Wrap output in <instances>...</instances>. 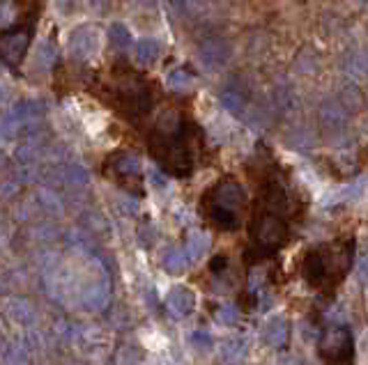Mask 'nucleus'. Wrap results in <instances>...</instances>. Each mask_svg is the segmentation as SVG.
Wrapping results in <instances>:
<instances>
[{
	"mask_svg": "<svg viewBox=\"0 0 368 365\" xmlns=\"http://www.w3.org/2000/svg\"><path fill=\"white\" fill-rule=\"evenodd\" d=\"M159 53H161L159 41L150 39V37L139 39V41H136V46H134V58H136V62H139L141 67L154 65V62L159 60Z\"/></svg>",
	"mask_w": 368,
	"mask_h": 365,
	"instance_id": "8",
	"label": "nucleus"
},
{
	"mask_svg": "<svg viewBox=\"0 0 368 365\" xmlns=\"http://www.w3.org/2000/svg\"><path fill=\"white\" fill-rule=\"evenodd\" d=\"M67 48H70L74 60H90V58H94L97 51H99V34H97V30L90 28V25L76 28V30L70 34Z\"/></svg>",
	"mask_w": 368,
	"mask_h": 365,
	"instance_id": "7",
	"label": "nucleus"
},
{
	"mask_svg": "<svg viewBox=\"0 0 368 365\" xmlns=\"http://www.w3.org/2000/svg\"><path fill=\"white\" fill-rule=\"evenodd\" d=\"M115 103H118V108L125 115L139 117V115H145V113H150V110H152L154 99H152V92H150V87L143 85V83H125V85L118 87V94H115ZM115 103H113V106H115Z\"/></svg>",
	"mask_w": 368,
	"mask_h": 365,
	"instance_id": "5",
	"label": "nucleus"
},
{
	"mask_svg": "<svg viewBox=\"0 0 368 365\" xmlns=\"http://www.w3.org/2000/svg\"><path fill=\"white\" fill-rule=\"evenodd\" d=\"M32 39V25H17L0 32V62L19 67Z\"/></svg>",
	"mask_w": 368,
	"mask_h": 365,
	"instance_id": "4",
	"label": "nucleus"
},
{
	"mask_svg": "<svg viewBox=\"0 0 368 365\" xmlns=\"http://www.w3.org/2000/svg\"><path fill=\"white\" fill-rule=\"evenodd\" d=\"M106 170H111L113 179H118L122 186L134 189V182L141 179V161L136 154H127V152H118L111 154L106 161Z\"/></svg>",
	"mask_w": 368,
	"mask_h": 365,
	"instance_id": "6",
	"label": "nucleus"
},
{
	"mask_svg": "<svg viewBox=\"0 0 368 365\" xmlns=\"http://www.w3.org/2000/svg\"><path fill=\"white\" fill-rule=\"evenodd\" d=\"M244 205V193L233 179H221L212 191L203 198L205 218L219 230H235L240 225V207Z\"/></svg>",
	"mask_w": 368,
	"mask_h": 365,
	"instance_id": "2",
	"label": "nucleus"
},
{
	"mask_svg": "<svg viewBox=\"0 0 368 365\" xmlns=\"http://www.w3.org/2000/svg\"><path fill=\"white\" fill-rule=\"evenodd\" d=\"M325 365H354V340L347 328H334L320 344Z\"/></svg>",
	"mask_w": 368,
	"mask_h": 365,
	"instance_id": "3",
	"label": "nucleus"
},
{
	"mask_svg": "<svg viewBox=\"0 0 368 365\" xmlns=\"http://www.w3.org/2000/svg\"><path fill=\"white\" fill-rule=\"evenodd\" d=\"M53 58H56V48H53L51 44H46L39 48V62H44V65H51Z\"/></svg>",
	"mask_w": 368,
	"mask_h": 365,
	"instance_id": "11",
	"label": "nucleus"
},
{
	"mask_svg": "<svg viewBox=\"0 0 368 365\" xmlns=\"http://www.w3.org/2000/svg\"><path fill=\"white\" fill-rule=\"evenodd\" d=\"M354 260V241L338 239L311 248L302 260L304 280L313 292L331 296L345 280Z\"/></svg>",
	"mask_w": 368,
	"mask_h": 365,
	"instance_id": "1",
	"label": "nucleus"
},
{
	"mask_svg": "<svg viewBox=\"0 0 368 365\" xmlns=\"http://www.w3.org/2000/svg\"><path fill=\"white\" fill-rule=\"evenodd\" d=\"M108 41H111L115 51H125V48L132 46V32L122 23H113L111 30H108Z\"/></svg>",
	"mask_w": 368,
	"mask_h": 365,
	"instance_id": "9",
	"label": "nucleus"
},
{
	"mask_svg": "<svg viewBox=\"0 0 368 365\" xmlns=\"http://www.w3.org/2000/svg\"><path fill=\"white\" fill-rule=\"evenodd\" d=\"M168 83H170V87L184 90V87H189V83H192V76L184 72V69H175V72L168 76Z\"/></svg>",
	"mask_w": 368,
	"mask_h": 365,
	"instance_id": "10",
	"label": "nucleus"
}]
</instances>
